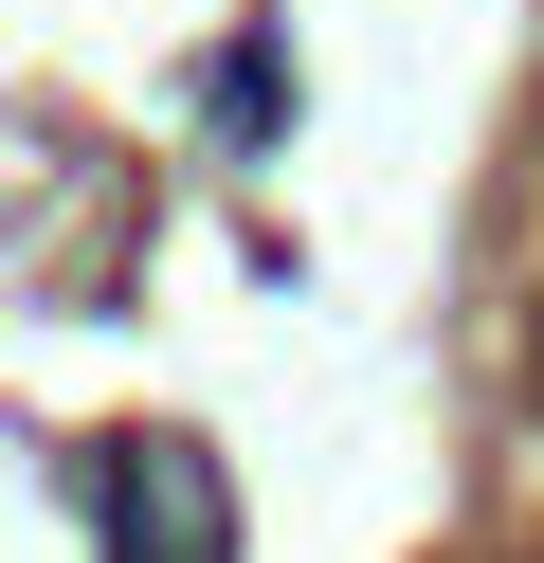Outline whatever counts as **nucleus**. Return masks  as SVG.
I'll use <instances>...</instances> for the list:
<instances>
[{"instance_id": "nucleus-1", "label": "nucleus", "mask_w": 544, "mask_h": 563, "mask_svg": "<svg viewBox=\"0 0 544 563\" xmlns=\"http://www.w3.org/2000/svg\"><path fill=\"white\" fill-rule=\"evenodd\" d=\"M109 545H127V563H236V545H218V473L181 437H127V454H109Z\"/></svg>"}]
</instances>
